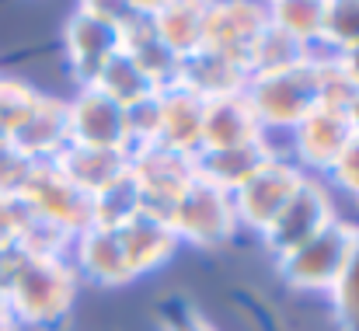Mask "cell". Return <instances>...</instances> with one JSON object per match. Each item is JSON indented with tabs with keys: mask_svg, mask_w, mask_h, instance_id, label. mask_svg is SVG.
I'll list each match as a JSON object with an SVG mask.
<instances>
[{
	"mask_svg": "<svg viewBox=\"0 0 359 331\" xmlns=\"http://www.w3.org/2000/svg\"><path fill=\"white\" fill-rule=\"evenodd\" d=\"M7 314L32 331H60L77 304L81 279L67 258H25L7 283Z\"/></svg>",
	"mask_w": 359,
	"mask_h": 331,
	"instance_id": "cell-1",
	"label": "cell"
},
{
	"mask_svg": "<svg viewBox=\"0 0 359 331\" xmlns=\"http://www.w3.org/2000/svg\"><path fill=\"white\" fill-rule=\"evenodd\" d=\"M244 102L251 105L265 140L293 133V126L321 105V70L311 56L300 67L251 77L244 88Z\"/></svg>",
	"mask_w": 359,
	"mask_h": 331,
	"instance_id": "cell-2",
	"label": "cell"
},
{
	"mask_svg": "<svg viewBox=\"0 0 359 331\" xmlns=\"http://www.w3.org/2000/svg\"><path fill=\"white\" fill-rule=\"evenodd\" d=\"M122 14H126V4L84 0L63 21L67 70L77 88H91L98 70L122 49Z\"/></svg>",
	"mask_w": 359,
	"mask_h": 331,
	"instance_id": "cell-3",
	"label": "cell"
},
{
	"mask_svg": "<svg viewBox=\"0 0 359 331\" xmlns=\"http://www.w3.org/2000/svg\"><path fill=\"white\" fill-rule=\"evenodd\" d=\"M353 237H356V223L339 217L332 227H325L318 237H311L307 244L272 258L276 262V276L283 279V286L290 293L300 297H328L332 286L339 283L346 258L353 251Z\"/></svg>",
	"mask_w": 359,
	"mask_h": 331,
	"instance_id": "cell-4",
	"label": "cell"
},
{
	"mask_svg": "<svg viewBox=\"0 0 359 331\" xmlns=\"http://www.w3.org/2000/svg\"><path fill=\"white\" fill-rule=\"evenodd\" d=\"M168 227L175 230L178 244H189V248H199V251H224L241 234L231 192L213 189L199 178H192V185L171 206Z\"/></svg>",
	"mask_w": 359,
	"mask_h": 331,
	"instance_id": "cell-5",
	"label": "cell"
},
{
	"mask_svg": "<svg viewBox=\"0 0 359 331\" xmlns=\"http://www.w3.org/2000/svg\"><path fill=\"white\" fill-rule=\"evenodd\" d=\"M339 217L342 213H339L332 185L325 178H318V175H304L300 189L290 196V203L279 210V217L258 234V241H262V248L272 258H279V255L307 244L311 237H318L325 227H332Z\"/></svg>",
	"mask_w": 359,
	"mask_h": 331,
	"instance_id": "cell-6",
	"label": "cell"
},
{
	"mask_svg": "<svg viewBox=\"0 0 359 331\" xmlns=\"http://www.w3.org/2000/svg\"><path fill=\"white\" fill-rule=\"evenodd\" d=\"M349 143H353V129H349L346 109H339V105H318L311 115H304L293 126V133H286L283 154L304 175L325 178Z\"/></svg>",
	"mask_w": 359,
	"mask_h": 331,
	"instance_id": "cell-7",
	"label": "cell"
},
{
	"mask_svg": "<svg viewBox=\"0 0 359 331\" xmlns=\"http://www.w3.org/2000/svg\"><path fill=\"white\" fill-rule=\"evenodd\" d=\"M129 178L140 189V203L147 217L168 220L171 206L178 203V196L192 185V157L175 154L161 143L140 147L129 154Z\"/></svg>",
	"mask_w": 359,
	"mask_h": 331,
	"instance_id": "cell-8",
	"label": "cell"
},
{
	"mask_svg": "<svg viewBox=\"0 0 359 331\" xmlns=\"http://www.w3.org/2000/svg\"><path fill=\"white\" fill-rule=\"evenodd\" d=\"M300 182H304V171H300L286 154H272V157L241 185L238 192L231 196L241 230L262 234L269 223L279 217V210L290 203V196L300 189Z\"/></svg>",
	"mask_w": 359,
	"mask_h": 331,
	"instance_id": "cell-9",
	"label": "cell"
},
{
	"mask_svg": "<svg viewBox=\"0 0 359 331\" xmlns=\"http://www.w3.org/2000/svg\"><path fill=\"white\" fill-rule=\"evenodd\" d=\"M32 217L53 223L56 230L77 237L81 230L91 227V196L81 192L77 185H70L53 164H35V171L28 175L21 196H18Z\"/></svg>",
	"mask_w": 359,
	"mask_h": 331,
	"instance_id": "cell-10",
	"label": "cell"
},
{
	"mask_svg": "<svg viewBox=\"0 0 359 331\" xmlns=\"http://www.w3.org/2000/svg\"><path fill=\"white\" fill-rule=\"evenodd\" d=\"M67 262L77 272V279H84L98 290H122V286L136 283V276L126 262V251H122L119 230H109V227L81 230L70 241Z\"/></svg>",
	"mask_w": 359,
	"mask_h": 331,
	"instance_id": "cell-11",
	"label": "cell"
},
{
	"mask_svg": "<svg viewBox=\"0 0 359 331\" xmlns=\"http://www.w3.org/2000/svg\"><path fill=\"white\" fill-rule=\"evenodd\" d=\"M67 129L74 147L126 150V115L122 105L105 98L98 88H77L67 98Z\"/></svg>",
	"mask_w": 359,
	"mask_h": 331,
	"instance_id": "cell-12",
	"label": "cell"
},
{
	"mask_svg": "<svg viewBox=\"0 0 359 331\" xmlns=\"http://www.w3.org/2000/svg\"><path fill=\"white\" fill-rule=\"evenodd\" d=\"M251 74L244 67L241 56H231V53H220V49H196L182 60L178 67V88L192 91L196 98L203 102H217V98H234V95H244Z\"/></svg>",
	"mask_w": 359,
	"mask_h": 331,
	"instance_id": "cell-13",
	"label": "cell"
},
{
	"mask_svg": "<svg viewBox=\"0 0 359 331\" xmlns=\"http://www.w3.org/2000/svg\"><path fill=\"white\" fill-rule=\"evenodd\" d=\"M122 53L133 56V63L150 77V84L157 91H164V88H171L178 81L182 60L157 39V32L150 25V14H147V4H126V14H122Z\"/></svg>",
	"mask_w": 359,
	"mask_h": 331,
	"instance_id": "cell-14",
	"label": "cell"
},
{
	"mask_svg": "<svg viewBox=\"0 0 359 331\" xmlns=\"http://www.w3.org/2000/svg\"><path fill=\"white\" fill-rule=\"evenodd\" d=\"M11 140H14L18 150L28 154L35 164H49V161L70 143V129H67V98L39 91V98L32 102V109L25 112V119L14 126Z\"/></svg>",
	"mask_w": 359,
	"mask_h": 331,
	"instance_id": "cell-15",
	"label": "cell"
},
{
	"mask_svg": "<svg viewBox=\"0 0 359 331\" xmlns=\"http://www.w3.org/2000/svg\"><path fill=\"white\" fill-rule=\"evenodd\" d=\"M265 25H269L265 4H251V0H217V4H206L203 46L244 60V53L251 49V42L258 39V32Z\"/></svg>",
	"mask_w": 359,
	"mask_h": 331,
	"instance_id": "cell-16",
	"label": "cell"
},
{
	"mask_svg": "<svg viewBox=\"0 0 359 331\" xmlns=\"http://www.w3.org/2000/svg\"><path fill=\"white\" fill-rule=\"evenodd\" d=\"M203 112H206V102L196 98L192 91L178 84L164 88L157 95V143L175 154L192 157L203 140Z\"/></svg>",
	"mask_w": 359,
	"mask_h": 331,
	"instance_id": "cell-17",
	"label": "cell"
},
{
	"mask_svg": "<svg viewBox=\"0 0 359 331\" xmlns=\"http://www.w3.org/2000/svg\"><path fill=\"white\" fill-rule=\"evenodd\" d=\"M272 154H283L272 140L251 143V147H231V150H196L192 154V175L199 182L234 196Z\"/></svg>",
	"mask_w": 359,
	"mask_h": 331,
	"instance_id": "cell-18",
	"label": "cell"
},
{
	"mask_svg": "<svg viewBox=\"0 0 359 331\" xmlns=\"http://www.w3.org/2000/svg\"><path fill=\"white\" fill-rule=\"evenodd\" d=\"M49 164L88 196H98L102 189L116 185L119 178L129 175L126 150H95V147H74V143H67Z\"/></svg>",
	"mask_w": 359,
	"mask_h": 331,
	"instance_id": "cell-19",
	"label": "cell"
},
{
	"mask_svg": "<svg viewBox=\"0 0 359 331\" xmlns=\"http://www.w3.org/2000/svg\"><path fill=\"white\" fill-rule=\"evenodd\" d=\"M251 143H265V133L251 105L244 102V95L206 102L199 150H231V147H251Z\"/></svg>",
	"mask_w": 359,
	"mask_h": 331,
	"instance_id": "cell-20",
	"label": "cell"
},
{
	"mask_svg": "<svg viewBox=\"0 0 359 331\" xmlns=\"http://www.w3.org/2000/svg\"><path fill=\"white\" fill-rule=\"evenodd\" d=\"M119 241L136 279L147 276V272L164 269L175 258V251L182 248L175 230L168 227V220H157V217H147V213H140L126 227H119Z\"/></svg>",
	"mask_w": 359,
	"mask_h": 331,
	"instance_id": "cell-21",
	"label": "cell"
},
{
	"mask_svg": "<svg viewBox=\"0 0 359 331\" xmlns=\"http://www.w3.org/2000/svg\"><path fill=\"white\" fill-rule=\"evenodd\" d=\"M147 14H150L157 39L178 60L203 49V35H206V4L203 0H161V4H147Z\"/></svg>",
	"mask_w": 359,
	"mask_h": 331,
	"instance_id": "cell-22",
	"label": "cell"
},
{
	"mask_svg": "<svg viewBox=\"0 0 359 331\" xmlns=\"http://www.w3.org/2000/svg\"><path fill=\"white\" fill-rule=\"evenodd\" d=\"M325 7L328 0H272L265 4L269 25L297 39L304 49L318 53L325 39Z\"/></svg>",
	"mask_w": 359,
	"mask_h": 331,
	"instance_id": "cell-23",
	"label": "cell"
},
{
	"mask_svg": "<svg viewBox=\"0 0 359 331\" xmlns=\"http://www.w3.org/2000/svg\"><path fill=\"white\" fill-rule=\"evenodd\" d=\"M314 53L304 49L297 39H290L286 32L265 25L258 32V39L251 42V49L244 53V67L251 77H262V74H279V70H290V67H300L307 63Z\"/></svg>",
	"mask_w": 359,
	"mask_h": 331,
	"instance_id": "cell-24",
	"label": "cell"
},
{
	"mask_svg": "<svg viewBox=\"0 0 359 331\" xmlns=\"http://www.w3.org/2000/svg\"><path fill=\"white\" fill-rule=\"evenodd\" d=\"M91 88H98L105 98H112L122 109H129V105H136V102L157 95V88L150 84V77H147V74L133 63V56H126L122 49L98 70V77H95Z\"/></svg>",
	"mask_w": 359,
	"mask_h": 331,
	"instance_id": "cell-25",
	"label": "cell"
},
{
	"mask_svg": "<svg viewBox=\"0 0 359 331\" xmlns=\"http://www.w3.org/2000/svg\"><path fill=\"white\" fill-rule=\"evenodd\" d=\"M143 213V203H140V189L136 182L126 175L116 185L102 189L98 196H91V227H109V230H119L133 217Z\"/></svg>",
	"mask_w": 359,
	"mask_h": 331,
	"instance_id": "cell-26",
	"label": "cell"
},
{
	"mask_svg": "<svg viewBox=\"0 0 359 331\" xmlns=\"http://www.w3.org/2000/svg\"><path fill=\"white\" fill-rule=\"evenodd\" d=\"M325 300L332 307L335 328L359 331V220H356V237H353V251L346 258V269H342L339 283L332 286V293Z\"/></svg>",
	"mask_w": 359,
	"mask_h": 331,
	"instance_id": "cell-27",
	"label": "cell"
},
{
	"mask_svg": "<svg viewBox=\"0 0 359 331\" xmlns=\"http://www.w3.org/2000/svg\"><path fill=\"white\" fill-rule=\"evenodd\" d=\"M321 46L332 53L359 46V0H328Z\"/></svg>",
	"mask_w": 359,
	"mask_h": 331,
	"instance_id": "cell-28",
	"label": "cell"
},
{
	"mask_svg": "<svg viewBox=\"0 0 359 331\" xmlns=\"http://www.w3.org/2000/svg\"><path fill=\"white\" fill-rule=\"evenodd\" d=\"M39 98V88H32L18 74H0V136H11L14 126L25 119L32 102Z\"/></svg>",
	"mask_w": 359,
	"mask_h": 331,
	"instance_id": "cell-29",
	"label": "cell"
},
{
	"mask_svg": "<svg viewBox=\"0 0 359 331\" xmlns=\"http://www.w3.org/2000/svg\"><path fill=\"white\" fill-rule=\"evenodd\" d=\"M157 95H150V98L122 109V115H126V154L157 143Z\"/></svg>",
	"mask_w": 359,
	"mask_h": 331,
	"instance_id": "cell-30",
	"label": "cell"
},
{
	"mask_svg": "<svg viewBox=\"0 0 359 331\" xmlns=\"http://www.w3.org/2000/svg\"><path fill=\"white\" fill-rule=\"evenodd\" d=\"M32 171H35V161L28 154H21L11 136H0V196L4 199L21 196Z\"/></svg>",
	"mask_w": 359,
	"mask_h": 331,
	"instance_id": "cell-31",
	"label": "cell"
},
{
	"mask_svg": "<svg viewBox=\"0 0 359 331\" xmlns=\"http://www.w3.org/2000/svg\"><path fill=\"white\" fill-rule=\"evenodd\" d=\"M325 182L332 185V192H342L353 203H359V140H353L342 150V157L332 164V171L325 175Z\"/></svg>",
	"mask_w": 359,
	"mask_h": 331,
	"instance_id": "cell-32",
	"label": "cell"
},
{
	"mask_svg": "<svg viewBox=\"0 0 359 331\" xmlns=\"http://www.w3.org/2000/svg\"><path fill=\"white\" fill-rule=\"evenodd\" d=\"M28 220H32V213H28V206L18 196H11V199L0 196V251H7V248H14L21 241Z\"/></svg>",
	"mask_w": 359,
	"mask_h": 331,
	"instance_id": "cell-33",
	"label": "cell"
},
{
	"mask_svg": "<svg viewBox=\"0 0 359 331\" xmlns=\"http://www.w3.org/2000/svg\"><path fill=\"white\" fill-rule=\"evenodd\" d=\"M161 331H220L206 314H199L196 307H178L175 314L164 318Z\"/></svg>",
	"mask_w": 359,
	"mask_h": 331,
	"instance_id": "cell-34",
	"label": "cell"
},
{
	"mask_svg": "<svg viewBox=\"0 0 359 331\" xmlns=\"http://www.w3.org/2000/svg\"><path fill=\"white\" fill-rule=\"evenodd\" d=\"M332 60H335L339 74H342V77L353 84V91H359V46H349V49L332 53Z\"/></svg>",
	"mask_w": 359,
	"mask_h": 331,
	"instance_id": "cell-35",
	"label": "cell"
},
{
	"mask_svg": "<svg viewBox=\"0 0 359 331\" xmlns=\"http://www.w3.org/2000/svg\"><path fill=\"white\" fill-rule=\"evenodd\" d=\"M346 119H349V129H353V140H359V91L349 98L346 105Z\"/></svg>",
	"mask_w": 359,
	"mask_h": 331,
	"instance_id": "cell-36",
	"label": "cell"
},
{
	"mask_svg": "<svg viewBox=\"0 0 359 331\" xmlns=\"http://www.w3.org/2000/svg\"><path fill=\"white\" fill-rule=\"evenodd\" d=\"M0 331H25V328H21V325H18V321L7 314V311H0Z\"/></svg>",
	"mask_w": 359,
	"mask_h": 331,
	"instance_id": "cell-37",
	"label": "cell"
}]
</instances>
